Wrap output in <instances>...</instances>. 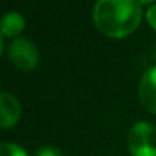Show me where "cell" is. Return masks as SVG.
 Listing matches in <instances>:
<instances>
[{"label":"cell","mask_w":156,"mask_h":156,"mask_svg":"<svg viewBox=\"0 0 156 156\" xmlns=\"http://www.w3.org/2000/svg\"><path fill=\"white\" fill-rule=\"evenodd\" d=\"M141 3L135 0H100L94 6L97 29L110 38L130 35L141 23Z\"/></svg>","instance_id":"1"},{"label":"cell","mask_w":156,"mask_h":156,"mask_svg":"<svg viewBox=\"0 0 156 156\" xmlns=\"http://www.w3.org/2000/svg\"><path fill=\"white\" fill-rule=\"evenodd\" d=\"M129 151L132 156H156V126L136 122L129 132Z\"/></svg>","instance_id":"2"},{"label":"cell","mask_w":156,"mask_h":156,"mask_svg":"<svg viewBox=\"0 0 156 156\" xmlns=\"http://www.w3.org/2000/svg\"><path fill=\"white\" fill-rule=\"evenodd\" d=\"M8 58L20 70H31L38 64V51L31 40L17 37L8 48Z\"/></svg>","instance_id":"3"},{"label":"cell","mask_w":156,"mask_h":156,"mask_svg":"<svg viewBox=\"0 0 156 156\" xmlns=\"http://www.w3.org/2000/svg\"><path fill=\"white\" fill-rule=\"evenodd\" d=\"M139 100L150 113L156 115V66L147 69L141 78Z\"/></svg>","instance_id":"4"},{"label":"cell","mask_w":156,"mask_h":156,"mask_svg":"<svg viewBox=\"0 0 156 156\" xmlns=\"http://www.w3.org/2000/svg\"><path fill=\"white\" fill-rule=\"evenodd\" d=\"M20 113L22 107L19 100L8 92H2L0 95V126L3 129L14 127L20 119Z\"/></svg>","instance_id":"5"},{"label":"cell","mask_w":156,"mask_h":156,"mask_svg":"<svg viewBox=\"0 0 156 156\" xmlns=\"http://www.w3.org/2000/svg\"><path fill=\"white\" fill-rule=\"evenodd\" d=\"M25 26H26V22H25L23 16H20L19 12H8V14H5L3 19H2V23H0L2 34L8 35V37H16V35L22 34Z\"/></svg>","instance_id":"6"},{"label":"cell","mask_w":156,"mask_h":156,"mask_svg":"<svg viewBox=\"0 0 156 156\" xmlns=\"http://www.w3.org/2000/svg\"><path fill=\"white\" fill-rule=\"evenodd\" d=\"M0 156H28V153L14 142H2L0 145Z\"/></svg>","instance_id":"7"},{"label":"cell","mask_w":156,"mask_h":156,"mask_svg":"<svg viewBox=\"0 0 156 156\" xmlns=\"http://www.w3.org/2000/svg\"><path fill=\"white\" fill-rule=\"evenodd\" d=\"M34 156H63V153L55 145H43L35 151Z\"/></svg>","instance_id":"8"},{"label":"cell","mask_w":156,"mask_h":156,"mask_svg":"<svg viewBox=\"0 0 156 156\" xmlns=\"http://www.w3.org/2000/svg\"><path fill=\"white\" fill-rule=\"evenodd\" d=\"M147 22H148V25L156 31V3L151 5V6L147 9Z\"/></svg>","instance_id":"9"}]
</instances>
